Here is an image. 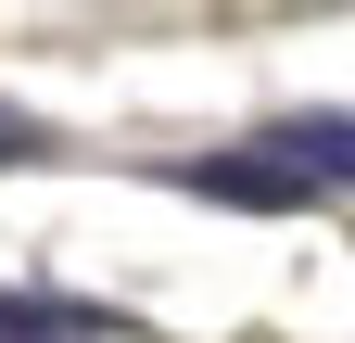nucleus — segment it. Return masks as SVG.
I'll return each instance as SVG.
<instances>
[{
  "instance_id": "3",
  "label": "nucleus",
  "mask_w": 355,
  "mask_h": 343,
  "mask_svg": "<svg viewBox=\"0 0 355 343\" xmlns=\"http://www.w3.org/2000/svg\"><path fill=\"white\" fill-rule=\"evenodd\" d=\"M38 153H51V127H38V115H13V102H0V165H38Z\"/></svg>"
},
{
  "instance_id": "1",
  "label": "nucleus",
  "mask_w": 355,
  "mask_h": 343,
  "mask_svg": "<svg viewBox=\"0 0 355 343\" xmlns=\"http://www.w3.org/2000/svg\"><path fill=\"white\" fill-rule=\"evenodd\" d=\"M191 191L203 203H241V217L330 203V191H355V115H279V127H254L241 153H203Z\"/></svg>"
},
{
  "instance_id": "2",
  "label": "nucleus",
  "mask_w": 355,
  "mask_h": 343,
  "mask_svg": "<svg viewBox=\"0 0 355 343\" xmlns=\"http://www.w3.org/2000/svg\"><path fill=\"white\" fill-rule=\"evenodd\" d=\"M114 306H64V292H0V343H114Z\"/></svg>"
}]
</instances>
